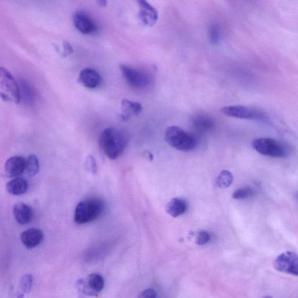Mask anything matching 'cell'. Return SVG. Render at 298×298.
I'll use <instances>...</instances> for the list:
<instances>
[{"instance_id": "24", "label": "cell", "mask_w": 298, "mask_h": 298, "mask_svg": "<svg viewBox=\"0 0 298 298\" xmlns=\"http://www.w3.org/2000/svg\"><path fill=\"white\" fill-rule=\"evenodd\" d=\"M254 191L250 188H242L236 190L233 194L234 199L242 200L253 196Z\"/></svg>"}, {"instance_id": "3", "label": "cell", "mask_w": 298, "mask_h": 298, "mask_svg": "<svg viewBox=\"0 0 298 298\" xmlns=\"http://www.w3.org/2000/svg\"><path fill=\"white\" fill-rule=\"evenodd\" d=\"M165 139L167 144L180 151L193 150L198 144L195 135L176 126L170 127L167 129Z\"/></svg>"}, {"instance_id": "17", "label": "cell", "mask_w": 298, "mask_h": 298, "mask_svg": "<svg viewBox=\"0 0 298 298\" xmlns=\"http://www.w3.org/2000/svg\"><path fill=\"white\" fill-rule=\"evenodd\" d=\"M188 209L186 200L181 198H174L167 204L166 211L172 217H178L183 215Z\"/></svg>"}, {"instance_id": "5", "label": "cell", "mask_w": 298, "mask_h": 298, "mask_svg": "<svg viewBox=\"0 0 298 298\" xmlns=\"http://www.w3.org/2000/svg\"><path fill=\"white\" fill-rule=\"evenodd\" d=\"M252 145L255 150L264 156L281 158L288 154L287 147L281 142L272 138H257L254 140Z\"/></svg>"}, {"instance_id": "26", "label": "cell", "mask_w": 298, "mask_h": 298, "mask_svg": "<svg viewBox=\"0 0 298 298\" xmlns=\"http://www.w3.org/2000/svg\"><path fill=\"white\" fill-rule=\"evenodd\" d=\"M211 234L206 231H202L197 236L196 244L199 245H204L208 244L211 240Z\"/></svg>"}, {"instance_id": "9", "label": "cell", "mask_w": 298, "mask_h": 298, "mask_svg": "<svg viewBox=\"0 0 298 298\" xmlns=\"http://www.w3.org/2000/svg\"><path fill=\"white\" fill-rule=\"evenodd\" d=\"M73 22L76 28L82 34L91 35L97 32L98 27L89 15L83 12H77L73 17Z\"/></svg>"}, {"instance_id": "7", "label": "cell", "mask_w": 298, "mask_h": 298, "mask_svg": "<svg viewBox=\"0 0 298 298\" xmlns=\"http://www.w3.org/2000/svg\"><path fill=\"white\" fill-rule=\"evenodd\" d=\"M221 111L227 117L244 120H260L264 114L259 109L243 105L224 106Z\"/></svg>"}, {"instance_id": "28", "label": "cell", "mask_w": 298, "mask_h": 298, "mask_svg": "<svg viewBox=\"0 0 298 298\" xmlns=\"http://www.w3.org/2000/svg\"><path fill=\"white\" fill-rule=\"evenodd\" d=\"M64 56H68L73 53V48L67 42H64Z\"/></svg>"}, {"instance_id": "19", "label": "cell", "mask_w": 298, "mask_h": 298, "mask_svg": "<svg viewBox=\"0 0 298 298\" xmlns=\"http://www.w3.org/2000/svg\"><path fill=\"white\" fill-rule=\"evenodd\" d=\"M19 84L21 100H23V102L27 105H32L35 99V93L32 86L25 79H21Z\"/></svg>"}, {"instance_id": "22", "label": "cell", "mask_w": 298, "mask_h": 298, "mask_svg": "<svg viewBox=\"0 0 298 298\" xmlns=\"http://www.w3.org/2000/svg\"><path fill=\"white\" fill-rule=\"evenodd\" d=\"M40 169L39 160L35 154H31L26 160L25 170L27 174L30 176H35L38 174Z\"/></svg>"}, {"instance_id": "16", "label": "cell", "mask_w": 298, "mask_h": 298, "mask_svg": "<svg viewBox=\"0 0 298 298\" xmlns=\"http://www.w3.org/2000/svg\"><path fill=\"white\" fill-rule=\"evenodd\" d=\"M105 279L99 274L93 273L90 275L86 278V293L90 295H95L100 293L105 287Z\"/></svg>"}, {"instance_id": "15", "label": "cell", "mask_w": 298, "mask_h": 298, "mask_svg": "<svg viewBox=\"0 0 298 298\" xmlns=\"http://www.w3.org/2000/svg\"><path fill=\"white\" fill-rule=\"evenodd\" d=\"M143 110L141 103L130 100H123L121 103V120L127 121L132 117L138 116Z\"/></svg>"}, {"instance_id": "27", "label": "cell", "mask_w": 298, "mask_h": 298, "mask_svg": "<svg viewBox=\"0 0 298 298\" xmlns=\"http://www.w3.org/2000/svg\"><path fill=\"white\" fill-rule=\"evenodd\" d=\"M142 298H156L157 294L156 291L153 289H148L145 290L142 294Z\"/></svg>"}, {"instance_id": "20", "label": "cell", "mask_w": 298, "mask_h": 298, "mask_svg": "<svg viewBox=\"0 0 298 298\" xmlns=\"http://www.w3.org/2000/svg\"><path fill=\"white\" fill-rule=\"evenodd\" d=\"M195 129L200 132H205L211 130L214 127V121L209 116L206 115H197L193 120Z\"/></svg>"}, {"instance_id": "10", "label": "cell", "mask_w": 298, "mask_h": 298, "mask_svg": "<svg viewBox=\"0 0 298 298\" xmlns=\"http://www.w3.org/2000/svg\"><path fill=\"white\" fill-rule=\"evenodd\" d=\"M139 11V18L145 25L152 27L159 19V13L156 8L146 1H138Z\"/></svg>"}, {"instance_id": "25", "label": "cell", "mask_w": 298, "mask_h": 298, "mask_svg": "<svg viewBox=\"0 0 298 298\" xmlns=\"http://www.w3.org/2000/svg\"><path fill=\"white\" fill-rule=\"evenodd\" d=\"M221 37L220 30L217 25H212L211 28L209 29V38L210 41L213 43H217L220 41Z\"/></svg>"}, {"instance_id": "29", "label": "cell", "mask_w": 298, "mask_h": 298, "mask_svg": "<svg viewBox=\"0 0 298 298\" xmlns=\"http://www.w3.org/2000/svg\"><path fill=\"white\" fill-rule=\"evenodd\" d=\"M97 2H98L99 5L101 6V7H105L107 4V2L105 1V0H102V1H99Z\"/></svg>"}, {"instance_id": "23", "label": "cell", "mask_w": 298, "mask_h": 298, "mask_svg": "<svg viewBox=\"0 0 298 298\" xmlns=\"http://www.w3.org/2000/svg\"><path fill=\"white\" fill-rule=\"evenodd\" d=\"M33 281V278L31 275H27L23 277L20 284L21 293L18 298H22L24 294L29 293L32 288Z\"/></svg>"}, {"instance_id": "12", "label": "cell", "mask_w": 298, "mask_h": 298, "mask_svg": "<svg viewBox=\"0 0 298 298\" xmlns=\"http://www.w3.org/2000/svg\"><path fill=\"white\" fill-rule=\"evenodd\" d=\"M26 160L22 157L15 156L9 159L5 164V174L8 177H16L25 171Z\"/></svg>"}, {"instance_id": "14", "label": "cell", "mask_w": 298, "mask_h": 298, "mask_svg": "<svg viewBox=\"0 0 298 298\" xmlns=\"http://www.w3.org/2000/svg\"><path fill=\"white\" fill-rule=\"evenodd\" d=\"M13 213L15 220L18 223L22 225L29 223L33 217L31 207L22 202H19L15 205Z\"/></svg>"}, {"instance_id": "8", "label": "cell", "mask_w": 298, "mask_h": 298, "mask_svg": "<svg viewBox=\"0 0 298 298\" xmlns=\"http://www.w3.org/2000/svg\"><path fill=\"white\" fill-rule=\"evenodd\" d=\"M275 267L279 272L298 276V258L297 255L293 252H287L279 255L275 261Z\"/></svg>"}, {"instance_id": "11", "label": "cell", "mask_w": 298, "mask_h": 298, "mask_svg": "<svg viewBox=\"0 0 298 298\" xmlns=\"http://www.w3.org/2000/svg\"><path fill=\"white\" fill-rule=\"evenodd\" d=\"M44 235L41 230L30 229L21 234V240L27 249L37 247L43 240Z\"/></svg>"}, {"instance_id": "13", "label": "cell", "mask_w": 298, "mask_h": 298, "mask_svg": "<svg viewBox=\"0 0 298 298\" xmlns=\"http://www.w3.org/2000/svg\"><path fill=\"white\" fill-rule=\"evenodd\" d=\"M79 81L84 86L89 89H95L101 83L102 78L96 70L87 68L81 72Z\"/></svg>"}, {"instance_id": "21", "label": "cell", "mask_w": 298, "mask_h": 298, "mask_svg": "<svg viewBox=\"0 0 298 298\" xmlns=\"http://www.w3.org/2000/svg\"><path fill=\"white\" fill-rule=\"evenodd\" d=\"M233 181L234 176L232 173L227 170H223L218 176L216 179V185L218 188L226 189L232 185Z\"/></svg>"}, {"instance_id": "2", "label": "cell", "mask_w": 298, "mask_h": 298, "mask_svg": "<svg viewBox=\"0 0 298 298\" xmlns=\"http://www.w3.org/2000/svg\"><path fill=\"white\" fill-rule=\"evenodd\" d=\"M105 211V203L101 199L83 200L76 208L74 221L79 225L91 223L101 217Z\"/></svg>"}, {"instance_id": "4", "label": "cell", "mask_w": 298, "mask_h": 298, "mask_svg": "<svg viewBox=\"0 0 298 298\" xmlns=\"http://www.w3.org/2000/svg\"><path fill=\"white\" fill-rule=\"evenodd\" d=\"M0 97L6 102H21L19 84L11 72L3 67H0Z\"/></svg>"}, {"instance_id": "18", "label": "cell", "mask_w": 298, "mask_h": 298, "mask_svg": "<svg viewBox=\"0 0 298 298\" xmlns=\"http://www.w3.org/2000/svg\"><path fill=\"white\" fill-rule=\"evenodd\" d=\"M28 187L27 181L25 179L18 177L8 182L6 190L8 192L13 195H21L26 192Z\"/></svg>"}, {"instance_id": "1", "label": "cell", "mask_w": 298, "mask_h": 298, "mask_svg": "<svg viewBox=\"0 0 298 298\" xmlns=\"http://www.w3.org/2000/svg\"><path fill=\"white\" fill-rule=\"evenodd\" d=\"M100 147L108 159L115 160L123 153L128 144L127 137L121 130L108 128L100 138Z\"/></svg>"}, {"instance_id": "6", "label": "cell", "mask_w": 298, "mask_h": 298, "mask_svg": "<svg viewBox=\"0 0 298 298\" xmlns=\"http://www.w3.org/2000/svg\"><path fill=\"white\" fill-rule=\"evenodd\" d=\"M120 71L129 86L137 89H143L150 86L151 78L144 70L131 67L127 65H121Z\"/></svg>"}, {"instance_id": "30", "label": "cell", "mask_w": 298, "mask_h": 298, "mask_svg": "<svg viewBox=\"0 0 298 298\" xmlns=\"http://www.w3.org/2000/svg\"><path fill=\"white\" fill-rule=\"evenodd\" d=\"M262 298H273L272 297H270V296H267L265 297H263Z\"/></svg>"}]
</instances>
